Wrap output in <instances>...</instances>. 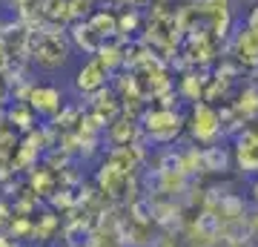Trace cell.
Segmentation results:
<instances>
[{
  "mask_svg": "<svg viewBox=\"0 0 258 247\" xmlns=\"http://www.w3.org/2000/svg\"><path fill=\"white\" fill-rule=\"evenodd\" d=\"M40 18L46 23H55V26H69L72 23V9H69V0H40Z\"/></svg>",
  "mask_w": 258,
  "mask_h": 247,
  "instance_id": "5bb4252c",
  "label": "cell"
},
{
  "mask_svg": "<svg viewBox=\"0 0 258 247\" xmlns=\"http://www.w3.org/2000/svg\"><path fill=\"white\" fill-rule=\"evenodd\" d=\"M46 207L49 210H55V213H60V216H66L69 210L78 207V190H72V187H60V190H55L46 199Z\"/></svg>",
  "mask_w": 258,
  "mask_h": 247,
  "instance_id": "9a60e30c",
  "label": "cell"
},
{
  "mask_svg": "<svg viewBox=\"0 0 258 247\" xmlns=\"http://www.w3.org/2000/svg\"><path fill=\"white\" fill-rule=\"evenodd\" d=\"M112 75L106 72L101 66V61L98 58H83L81 64L75 66L72 78H69V89H72L75 98H81V101H86V98H92L98 89H103V86H109Z\"/></svg>",
  "mask_w": 258,
  "mask_h": 247,
  "instance_id": "277c9868",
  "label": "cell"
},
{
  "mask_svg": "<svg viewBox=\"0 0 258 247\" xmlns=\"http://www.w3.org/2000/svg\"><path fill=\"white\" fill-rule=\"evenodd\" d=\"M12 199H6V195H0V230H6V224L12 221Z\"/></svg>",
  "mask_w": 258,
  "mask_h": 247,
  "instance_id": "7402d4cb",
  "label": "cell"
},
{
  "mask_svg": "<svg viewBox=\"0 0 258 247\" xmlns=\"http://www.w3.org/2000/svg\"><path fill=\"white\" fill-rule=\"evenodd\" d=\"M3 6L9 9V15H12V18H26V15L37 12V6H40V0H3Z\"/></svg>",
  "mask_w": 258,
  "mask_h": 247,
  "instance_id": "d6986e66",
  "label": "cell"
},
{
  "mask_svg": "<svg viewBox=\"0 0 258 247\" xmlns=\"http://www.w3.org/2000/svg\"><path fill=\"white\" fill-rule=\"evenodd\" d=\"M141 23H144V18H141L138 9L118 12V37L120 40H132V35L141 32Z\"/></svg>",
  "mask_w": 258,
  "mask_h": 247,
  "instance_id": "2e32d148",
  "label": "cell"
},
{
  "mask_svg": "<svg viewBox=\"0 0 258 247\" xmlns=\"http://www.w3.org/2000/svg\"><path fill=\"white\" fill-rule=\"evenodd\" d=\"M12 101L9 95V86H6V81H3V75H0V110H6V104Z\"/></svg>",
  "mask_w": 258,
  "mask_h": 247,
  "instance_id": "603a6c76",
  "label": "cell"
},
{
  "mask_svg": "<svg viewBox=\"0 0 258 247\" xmlns=\"http://www.w3.org/2000/svg\"><path fill=\"white\" fill-rule=\"evenodd\" d=\"M252 190H255V202H258V181H255V187H252Z\"/></svg>",
  "mask_w": 258,
  "mask_h": 247,
  "instance_id": "484cf974",
  "label": "cell"
},
{
  "mask_svg": "<svg viewBox=\"0 0 258 247\" xmlns=\"http://www.w3.org/2000/svg\"><path fill=\"white\" fill-rule=\"evenodd\" d=\"M20 187H23V175H12L9 181L0 184V195H6V199H15L20 192Z\"/></svg>",
  "mask_w": 258,
  "mask_h": 247,
  "instance_id": "44dd1931",
  "label": "cell"
},
{
  "mask_svg": "<svg viewBox=\"0 0 258 247\" xmlns=\"http://www.w3.org/2000/svg\"><path fill=\"white\" fill-rule=\"evenodd\" d=\"M69 101L66 98V89L55 81H43V78H35L32 89L26 95V104L35 110V115L40 121H52L57 112L63 110V104Z\"/></svg>",
  "mask_w": 258,
  "mask_h": 247,
  "instance_id": "3957f363",
  "label": "cell"
},
{
  "mask_svg": "<svg viewBox=\"0 0 258 247\" xmlns=\"http://www.w3.org/2000/svg\"><path fill=\"white\" fill-rule=\"evenodd\" d=\"M23 184H26L32 192H37L43 202H46L55 190L63 187V181H60V170H52V167L43 164V161H40L35 170H29V173L23 175Z\"/></svg>",
  "mask_w": 258,
  "mask_h": 247,
  "instance_id": "ba28073f",
  "label": "cell"
},
{
  "mask_svg": "<svg viewBox=\"0 0 258 247\" xmlns=\"http://www.w3.org/2000/svg\"><path fill=\"white\" fill-rule=\"evenodd\" d=\"M86 23L101 35V40H115L118 37V12L112 9V6H98V9L86 18Z\"/></svg>",
  "mask_w": 258,
  "mask_h": 247,
  "instance_id": "7c38bea8",
  "label": "cell"
},
{
  "mask_svg": "<svg viewBox=\"0 0 258 247\" xmlns=\"http://www.w3.org/2000/svg\"><path fill=\"white\" fill-rule=\"evenodd\" d=\"M235 161L244 173H258V129L241 132L238 146H235Z\"/></svg>",
  "mask_w": 258,
  "mask_h": 247,
  "instance_id": "8fae6325",
  "label": "cell"
},
{
  "mask_svg": "<svg viewBox=\"0 0 258 247\" xmlns=\"http://www.w3.org/2000/svg\"><path fill=\"white\" fill-rule=\"evenodd\" d=\"M141 129H144V138H149L152 144H172L184 127V118L178 115L175 110H169V107H147V110L141 112Z\"/></svg>",
  "mask_w": 258,
  "mask_h": 247,
  "instance_id": "7a4b0ae2",
  "label": "cell"
},
{
  "mask_svg": "<svg viewBox=\"0 0 258 247\" xmlns=\"http://www.w3.org/2000/svg\"><path fill=\"white\" fill-rule=\"evenodd\" d=\"M72 55L75 49L69 43L66 26L46 23V29L37 35V43L32 49V69H35V75H57L72 64Z\"/></svg>",
  "mask_w": 258,
  "mask_h": 247,
  "instance_id": "6da1fadb",
  "label": "cell"
},
{
  "mask_svg": "<svg viewBox=\"0 0 258 247\" xmlns=\"http://www.w3.org/2000/svg\"><path fill=\"white\" fill-rule=\"evenodd\" d=\"M66 35H69V43H72L75 52H81V55H86V58L98 55V49L103 46L101 35H98L86 20H72V23L66 26Z\"/></svg>",
  "mask_w": 258,
  "mask_h": 247,
  "instance_id": "9c48e42d",
  "label": "cell"
},
{
  "mask_svg": "<svg viewBox=\"0 0 258 247\" xmlns=\"http://www.w3.org/2000/svg\"><path fill=\"white\" fill-rule=\"evenodd\" d=\"M0 121H6V112H3V110H0Z\"/></svg>",
  "mask_w": 258,
  "mask_h": 247,
  "instance_id": "4316f807",
  "label": "cell"
},
{
  "mask_svg": "<svg viewBox=\"0 0 258 247\" xmlns=\"http://www.w3.org/2000/svg\"><path fill=\"white\" fill-rule=\"evenodd\" d=\"M247 26L258 32V3H252V6H249V12H247Z\"/></svg>",
  "mask_w": 258,
  "mask_h": 247,
  "instance_id": "cb8c5ba5",
  "label": "cell"
},
{
  "mask_svg": "<svg viewBox=\"0 0 258 247\" xmlns=\"http://www.w3.org/2000/svg\"><path fill=\"white\" fill-rule=\"evenodd\" d=\"M6 236H12L15 241H23V244H32V219L29 216H12V221L3 230Z\"/></svg>",
  "mask_w": 258,
  "mask_h": 247,
  "instance_id": "e0dca14e",
  "label": "cell"
},
{
  "mask_svg": "<svg viewBox=\"0 0 258 247\" xmlns=\"http://www.w3.org/2000/svg\"><path fill=\"white\" fill-rule=\"evenodd\" d=\"M0 247H32V244H23V241H15L12 236H6V233L0 230Z\"/></svg>",
  "mask_w": 258,
  "mask_h": 247,
  "instance_id": "d4e9b609",
  "label": "cell"
},
{
  "mask_svg": "<svg viewBox=\"0 0 258 247\" xmlns=\"http://www.w3.org/2000/svg\"><path fill=\"white\" fill-rule=\"evenodd\" d=\"M43 207H46V202H43L37 192L29 190L26 184H23V187H20V192L12 199V213H15V216H29V219H35Z\"/></svg>",
  "mask_w": 258,
  "mask_h": 247,
  "instance_id": "4fadbf2b",
  "label": "cell"
},
{
  "mask_svg": "<svg viewBox=\"0 0 258 247\" xmlns=\"http://www.w3.org/2000/svg\"><path fill=\"white\" fill-rule=\"evenodd\" d=\"M60 230H63V216L43 207L32 219V247H55L60 241Z\"/></svg>",
  "mask_w": 258,
  "mask_h": 247,
  "instance_id": "8992f818",
  "label": "cell"
},
{
  "mask_svg": "<svg viewBox=\"0 0 258 247\" xmlns=\"http://www.w3.org/2000/svg\"><path fill=\"white\" fill-rule=\"evenodd\" d=\"M101 3L98 0H69V9H72V20H86L98 9Z\"/></svg>",
  "mask_w": 258,
  "mask_h": 247,
  "instance_id": "ffe728a7",
  "label": "cell"
},
{
  "mask_svg": "<svg viewBox=\"0 0 258 247\" xmlns=\"http://www.w3.org/2000/svg\"><path fill=\"white\" fill-rule=\"evenodd\" d=\"M103 141L109 146H126L135 141H144V129H141L138 118H129V115H118L115 121L106 124L103 129Z\"/></svg>",
  "mask_w": 258,
  "mask_h": 247,
  "instance_id": "52a82bcc",
  "label": "cell"
},
{
  "mask_svg": "<svg viewBox=\"0 0 258 247\" xmlns=\"http://www.w3.org/2000/svg\"><path fill=\"white\" fill-rule=\"evenodd\" d=\"M20 141V132L15 127H9L6 121H0V161H9L12 164V153Z\"/></svg>",
  "mask_w": 258,
  "mask_h": 247,
  "instance_id": "ac0fdd59",
  "label": "cell"
},
{
  "mask_svg": "<svg viewBox=\"0 0 258 247\" xmlns=\"http://www.w3.org/2000/svg\"><path fill=\"white\" fill-rule=\"evenodd\" d=\"M3 112H6V124H9V127H15L20 135L32 132V129L40 124V118L35 115V110H32L26 101H9Z\"/></svg>",
  "mask_w": 258,
  "mask_h": 247,
  "instance_id": "30bf717a",
  "label": "cell"
},
{
  "mask_svg": "<svg viewBox=\"0 0 258 247\" xmlns=\"http://www.w3.org/2000/svg\"><path fill=\"white\" fill-rule=\"evenodd\" d=\"M189 124V132L198 144H207V146H215L218 135H221V115L212 110L210 104H201L195 101L192 107V118L186 121Z\"/></svg>",
  "mask_w": 258,
  "mask_h": 247,
  "instance_id": "5b68a950",
  "label": "cell"
}]
</instances>
